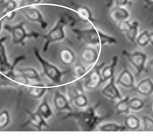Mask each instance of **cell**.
<instances>
[{
  "mask_svg": "<svg viewBox=\"0 0 153 137\" xmlns=\"http://www.w3.org/2000/svg\"><path fill=\"white\" fill-rule=\"evenodd\" d=\"M69 94L70 98L74 105L78 108H85L88 106V98L84 94L82 88L78 86H72L69 88Z\"/></svg>",
  "mask_w": 153,
  "mask_h": 137,
  "instance_id": "cell-10",
  "label": "cell"
},
{
  "mask_svg": "<svg viewBox=\"0 0 153 137\" xmlns=\"http://www.w3.org/2000/svg\"><path fill=\"white\" fill-rule=\"evenodd\" d=\"M114 0H106V7L107 8H111L113 4Z\"/></svg>",
  "mask_w": 153,
  "mask_h": 137,
  "instance_id": "cell-38",
  "label": "cell"
},
{
  "mask_svg": "<svg viewBox=\"0 0 153 137\" xmlns=\"http://www.w3.org/2000/svg\"><path fill=\"white\" fill-rule=\"evenodd\" d=\"M138 28H139V23L138 21H133L131 22V28L129 31L125 32L126 37L127 40L131 43L132 44H136V40L138 35Z\"/></svg>",
  "mask_w": 153,
  "mask_h": 137,
  "instance_id": "cell-27",
  "label": "cell"
},
{
  "mask_svg": "<svg viewBox=\"0 0 153 137\" xmlns=\"http://www.w3.org/2000/svg\"><path fill=\"white\" fill-rule=\"evenodd\" d=\"M111 20L115 22H119L126 20L129 18L130 13L125 8L122 7H115L111 9L109 13Z\"/></svg>",
  "mask_w": 153,
  "mask_h": 137,
  "instance_id": "cell-21",
  "label": "cell"
},
{
  "mask_svg": "<svg viewBox=\"0 0 153 137\" xmlns=\"http://www.w3.org/2000/svg\"><path fill=\"white\" fill-rule=\"evenodd\" d=\"M125 126L127 130L136 131L140 128V121L137 116L129 115L126 116L125 118Z\"/></svg>",
  "mask_w": 153,
  "mask_h": 137,
  "instance_id": "cell-26",
  "label": "cell"
},
{
  "mask_svg": "<svg viewBox=\"0 0 153 137\" xmlns=\"http://www.w3.org/2000/svg\"><path fill=\"white\" fill-rule=\"evenodd\" d=\"M151 110H152V113H153V101H152V105H151Z\"/></svg>",
  "mask_w": 153,
  "mask_h": 137,
  "instance_id": "cell-42",
  "label": "cell"
},
{
  "mask_svg": "<svg viewBox=\"0 0 153 137\" xmlns=\"http://www.w3.org/2000/svg\"><path fill=\"white\" fill-rule=\"evenodd\" d=\"M25 22H20L19 23L10 25L5 24L3 25V29L11 34L12 41L15 45H25L27 39H37L40 38V33L35 32H28L25 28Z\"/></svg>",
  "mask_w": 153,
  "mask_h": 137,
  "instance_id": "cell-5",
  "label": "cell"
},
{
  "mask_svg": "<svg viewBox=\"0 0 153 137\" xmlns=\"http://www.w3.org/2000/svg\"><path fill=\"white\" fill-rule=\"evenodd\" d=\"M59 58L64 65L70 66L76 61V54L69 48H63L59 51Z\"/></svg>",
  "mask_w": 153,
  "mask_h": 137,
  "instance_id": "cell-22",
  "label": "cell"
},
{
  "mask_svg": "<svg viewBox=\"0 0 153 137\" xmlns=\"http://www.w3.org/2000/svg\"><path fill=\"white\" fill-rule=\"evenodd\" d=\"M15 67V70L18 74H21L25 78L30 81H34L36 83H40L41 81V76L36 68L32 66H23V67L17 68Z\"/></svg>",
  "mask_w": 153,
  "mask_h": 137,
  "instance_id": "cell-16",
  "label": "cell"
},
{
  "mask_svg": "<svg viewBox=\"0 0 153 137\" xmlns=\"http://www.w3.org/2000/svg\"><path fill=\"white\" fill-rule=\"evenodd\" d=\"M33 53L36 59L38 60L39 63L41 64L43 74L46 76L48 79L51 80L53 84L60 85L62 81L63 76L67 73V71H62L55 64L44 59L36 48H33Z\"/></svg>",
  "mask_w": 153,
  "mask_h": 137,
  "instance_id": "cell-4",
  "label": "cell"
},
{
  "mask_svg": "<svg viewBox=\"0 0 153 137\" xmlns=\"http://www.w3.org/2000/svg\"><path fill=\"white\" fill-rule=\"evenodd\" d=\"M76 23V20L70 16L62 15L59 18L55 23V26L47 33L46 34H40V38L44 39L45 42L43 45V53H46L52 43L60 42L65 40L66 38L65 26L70 25L74 26Z\"/></svg>",
  "mask_w": 153,
  "mask_h": 137,
  "instance_id": "cell-3",
  "label": "cell"
},
{
  "mask_svg": "<svg viewBox=\"0 0 153 137\" xmlns=\"http://www.w3.org/2000/svg\"><path fill=\"white\" fill-rule=\"evenodd\" d=\"M101 94L107 99H110L111 101H116L123 99V97L120 92L115 83V77L113 76L109 80L108 83H107L104 88L101 90Z\"/></svg>",
  "mask_w": 153,
  "mask_h": 137,
  "instance_id": "cell-12",
  "label": "cell"
},
{
  "mask_svg": "<svg viewBox=\"0 0 153 137\" xmlns=\"http://www.w3.org/2000/svg\"><path fill=\"white\" fill-rule=\"evenodd\" d=\"M4 20V19L2 16H1V17L0 18V32H1V31L3 28V21Z\"/></svg>",
  "mask_w": 153,
  "mask_h": 137,
  "instance_id": "cell-41",
  "label": "cell"
},
{
  "mask_svg": "<svg viewBox=\"0 0 153 137\" xmlns=\"http://www.w3.org/2000/svg\"><path fill=\"white\" fill-rule=\"evenodd\" d=\"M25 112L27 115V119L22 124V127L30 125L38 131H42L45 128L49 127L45 120L37 111L33 112L25 109Z\"/></svg>",
  "mask_w": 153,
  "mask_h": 137,
  "instance_id": "cell-9",
  "label": "cell"
},
{
  "mask_svg": "<svg viewBox=\"0 0 153 137\" xmlns=\"http://www.w3.org/2000/svg\"><path fill=\"white\" fill-rule=\"evenodd\" d=\"M149 42L153 46V32H149Z\"/></svg>",
  "mask_w": 153,
  "mask_h": 137,
  "instance_id": "cell-39",
  "label": "cell"
},
{
  "mask_svg": "<svg viewBox=\"0 0 153 137\" xmlns=\"http://www.w3.org/2000/svg\"><path fill=\"white\" fill-rule=\"evenodd\" d=\"M73 9L77 14L78 19L80 21L84 22H89L93 25V23L97 22L95 19L92 11L90 8H88L87 6L82 4H78L71 3Z\"/></svg>",
  "mask_w": 153,
  "mask_h": 137,
  "instance_id": "cell-11",
  "label": "cell"
},
{
  "mask_svg": "<svg viewBox=\"0 0 153 137\" xmlns=\"http://www.w3.org/2000/svg\"><path fill=\"white\" fill-rule=\"evenodd\" d=\"M117 30L120 32H127L129 31L131 28V22L128 21L127 20H123L117 23Z\"/></svg>",
  "mask_w": 153,
  "mask_h": 137,
  "instance_id": "cell-34",
  "label": "cell"
},
{
  "mask_svg": "<svg viewBox=\"0 0 153 137\" xmlns=\"http://www.w3.org/2000/svg\"><path fill=\"white\" fill-rule=\"evenodd\" d=\"M127 129L125 126L119 125L116 123H105L99 127V131L102 132H125Z\"/></svg>",
  "mask_w": 153,
  "mask_h": 137,
  "instance_id": "cell-24",
  "label": "cell"
},
{
  "mask_svg": "<svg viewBox=\"0 0 153 137\" xmlns=\"http://www.w3.org/2000/svg\"><path fill=\"white\" fill-rule=\"evenodd\" d=\"M151 65H152V69H153V59L151 60Z\"/></svg>",
  "mask_w": 153,
  "mask_h": 137,
  "instance_id": "cell-43",
  "label": "cell"
},
{
  "mask_svg": "<svg viewBox=\"0 0 153 137\" xmlns=\"http://www.w3.org/2000/svg\"><path fill=\"white\" fill-rule=\"evenodd\" d=\"M115 83L125 88L135 89L134 76L127 68L123 69V71L121 72L118 77H117Z\"/></svg>",
  "mask_w": 153,
  "mask_h": 137,
  "instance_id": "cell-18",
  "label": "cell"
},
{
  "mask_svg": "<svg viewBox=\"0 0 153 137\" xmlns=\"http://www.w3.org/2000/svg\"><path fill=\"white\" fill-rule=\"evenodd\" d=\"M129 0H114V2L117 7H124L128 4Z\"/></svg>",
  "mask_w": 153,
  "mask_h": 137,
  "instance_id": "cell-36",
  "label": "cell"
},
{
  "mask_svg": "<svg viewBox=\"0 0 153 137\" xmlns=\"http://www.w3.org/2000/svg\"><path fill=\"white\" fill-rule=\"evenodd\" d=\"M16 13H17V11L5 12V13H3L2 17L6 20H12L16 17Z\"/></svg>",
  "mask_w": 153,
  "mask_h": 137,
  "instance_id": "cell-35",
  "label": "cell"
},
{
  "mask_svg": "<svg viewBox=\"0 0 153 137\" xmlns=\"http://www.w3.org/2000/svg\"><path fill=\"white\" fill-rule=\"evenodd\" d=\"M136 43L138 46L143 48L148 45L149 42V32L147 30L143 31L140 34L138 35L136 40Z\"/></svg>",
  "mask_w": 153,
  "mask_h": 137,
  "instance_id": "cell-30",
  "label": "cell"
},
{
  "mask_svg": "<svg viewBox=\"0 0 153 137\" xmlns=\"http://www.w3.org/2000/svg\"><path fill=\"white\" fill-rule=\"evenodd\" d=\"M36 111L44 118L45 120H49L50 118L53 115V110L50 106L48 101L47 97H44L41 102L39 103L38 108H37Z\"/></svg>",
  "mask_w": 153,
  "mask_h": 137,
  "instance_id": "cell-23",
  "label": "cell"
},
{
  "mask_svg": "<svg viewBox=\"0 0 153 137\" xmlns=\"http://www.w3.org/2000/svg\"><path fill=\"white\" fill-rule=\"evenodd\" d=\"M11 122V116L7 109L0 111V130L7 127Z\"/></svg>",
  "mask_w": 153,
  "mask_h": 137,
  "instance_id": "cell-28",
  "label": "cell"
},
{
  "mask_svg": "<svg viewBox=\"0 0 153 137\" xmlns=\"http://www.w3.org/2000/svg\"><path fill=\"white\" fill-rule=\"evenodd\" d=\"M72 32L77 37L78 40L87 45H104L116 44L117 41L115 37L106 34L92 25V28L87 29H72Z\"/></svg>",
  "mask_w": 153,
  "mask_h": 137,
  "instance_id": "cell-2",
  "label": "cell"
},
{
  "mask_svg": "<svg viewBox=\"0 0 153 137\" xmlns=\"http://www.w3.org/2000/svg\"><path fill=\"white\" fill-rule=\"evenodd\" d=\"M99 57V52L90 45L85 47L80 53V58L85 64L94 66Z\"/></svg>",
  "mask_w": 153,
  "mask_h": 137,
  "instance_id": "cell-13",
  "label": "cell"
},
{
  "mask_svg": "<svg viewBox=\"0 0 153 137\" xmlns=\"http://www.w3.org/2000/svg\"><path fill=\"white\" fill-rule=\"evenodd\" d=\"M129 96L125 98L120 99L118 102L115 105V110L117 115H123V114H128L129 113Z\"/></svg>",
  "mask_w": 153,
  "mask_h": 137,
  "instance_id": "cell-25",
  "label": "cell"
},
{
  "mask_svg": "<svg viewBox=\"0 0 153 137\" xmlns=\"http://www.w3.org/2000/svg\"><path fill=\"white\" fill-rule=\"evenodd\" d=\"M0 1H7V0H0Z\"/></svg>",
  "mask_w": 153,
  "mask_h": 137,
  "instance_id": "cell-44",
  "label": "cell"
},
{
  "mask_svg": "<svg viewBox=\"0 0 153 137\" xmlns=\"http://www.w3.org/2000/svg\"><path fill=\"white\" fill-rule=\"evenodd\" d=\"M143 130L146 132H153V119L147 115L143 116L142 118Z\"/></svg>",
  "mask_w": 153,
  "mask_h": 137,
  "instance_id": "cell-33",
  "label": "cell"
},
{
  "mask_svg": "<svg viewBox=\"0 0 153 137\" xmlns=\"http://www.w3.org/2000/svg\"><path fill=\"white\" fill-rule=\"evenodd\" d=\"M53 104L55 109L59 112L67 111L69 113L72 111L69 99L59 90H55L53 97Z\"/></svg>",
  "mask_w": 153,
  "mask_h": 137,
  "instance_id": "cell-15",
  "label": "cell"
},
{
  "mask_svg": "<svg viewBox=\"0 0 153 137\" xmlns=\"http://www.w3.org/2000/svg\"><path fill=\"white\" fill-rule=\"evenodd\" d=\"M135 90L138 94L142 96L148 97L153 93V82L149 78L143 79L138 83L135 88Z\"/></svg>",
  "mask_w": 153,
  "mask_h": 137,
  "instance_id": "cell-20",
  "label": "cell"
},
{
  "mask_svg": "<svg viewBox=\"0 0 153 137\" xmlns=\"http://www.w3.org/2000/svg\"><path fill=\"white\" fill-rule=\"evenodd\" d=\"M8 36H2L0 38V71L4 73L11 69L13 63H10L8 58L7 48L4 44Z\"/></svg>",
  "mask_w": 153,
  "mask_h": 137,
  "instance_id": "cell-14",
  "label": "cell"
},
{
  "mask_svg": "<svg viewBox=\"0 0 153 137\" xmlns=\"http://www.w3.org/2000/svg\"><path fill=\"white\" fill-rule=\"evenodd\" d=\"M6 1H0V13H4L5 11Z\"/></svg>",
  "mask_w": 153,
  "mask_h": 137,
  "instance_id": "cell-37",
  "label": "cell"
},
{
  "mask_svg": "<svg viewBox=\"0 0 153 137\" xmlns=\"http://www.w3.org/2000/svg\"><path fill=\"white\" fill-rule=\"evenodd\" d=\"M104 66V64H101L99 66H93L92 68L88 74L85 81L84 83V88L86 90H95L104 83L101 76V68Z\"/></svg>",
  "mask_w": 153,
  "mask_h": 137,
  "instance_id": "cell-8",
  "label": "cell"
},
{
  "mask_svg": "<svg viewBox=\"0 0 153 137\" xmlns=\"http://www.w3.org/2000/svg\"><path fill=\"white\" fill-rule=\"evenodd\" d=\"M99 105L100 103H97L92 106L88 107L85 111L75 113L72 111L69 112L65 115V119H74L80 130L84 132H92L108 116V115H99L97 109L99 107Z\"/></svg>",
  "mask_w": 153,
  "mask_h": 137,
  "instance_id": "cell-1",
  "label": "cell"
},
{
  "mask_svg": "<svg viewBox=\"0 0 153 137\" xmlns=\"http://www.w3.org/2000/svg\"><path fill=\"white\" fill-rule=\"evenodd\" d=\"M26 87L28 95L34 99H40L42 98L50 89L49 87L45 86L40 83H36L34 85L29 84Z\"/></svg>",
  "mask_w": 153,
  "mask_h": 137,
  "instance_id": "cell-17",
  "label": "cell"
},
{
  "mask_svg": "<svg viewBox=\"0 0 153 137\" xmlns=\"http://www.w3.org/2000/svg\"><path fill=\"white\" fill-rule=\"evenodd\" d=\"M145 106H146V102L141 99L134 97L129 99V108L130 110H132V111H140L142 109H143Z\"/></svg>",
  "mask_w": 153,
  "mask_h": 137,
  "instance_id": "cell-29",
  "label": "cell"
},
{
  "mask_svg": "<svg viewBox=\"0 0 153 137\" xmlns=\"http://www.w3.org/2000/svg\"><path fill=\"white\" fill-rule=\"evenodd\" d=\"M147 5L153 6V0H143Z\"/></svg>",
  "mask_w": 153,
  "mask_h": 137,
  "instance_id": "cell-40",
  "label": "cell"
},
{
  "mask_svg": "<svg viewBox=\"0 0 153 137\" xmlns=\"http://www.w3.org/2000/svg\"><path fill=\"white\" fill-rule=\"evenodd\" d=\"M74 74L76 80L80 79L83 77L87 73V69L85 66L81 64H77L74 67Z\"/></svg>",
  "mask_w": 153,
  "mask_h": 137,
  "instance_id": "cell-31",
  "label": "cell"
},
{
  "mask_svg": "<svg viewBox=\"0 0 153 137\" xmlns=\"http://www.w3.org/2000/svg\"><path fill=\"white\" fill-rule=\"evenodd\" d=\"M19 10L28 21L39 25L42 30H45L48 28V23L44 19L40 10L36 7L32 5H25L20 7Z\"/></svg>",
  "mask_w": 153,
  "mask_h": 137,
  "instance_id": "cell-6",
  "label": "cell"
},
{
  "mask_svg": "<svg viewBox=\"0 0 153 137\" xmlns=\"http://www.w3.org/2000/svg\"><path fill=\"white\" fill-rule=\"evenodd\" d=\"M19 9V2L18 0H7L5 3V12L15 11Z\"/></svg>",
  "mask_w": 153,
  "mask_h": 137,
  "instance_id": "cell-32",
  "label": "cell"
},
{
  "mask_svg": "<svg viewBox=\"0 0 153 137\" xmlns=\"http://www.w3.org/2000/svg\"><path fill=\"white\" fill-rule=\"evenodd\" d=\"M122 53L136 69V76H138L140 74L146 71L147 61V55L146 53L140 51L130 53L126 50H123Z\"/></svg>",
  "mask_w": 153,
  "mask_h": 137,
  "instance_id": "cell-7",
  "label": "cell"
},
{
  "mask_svg": "<svg viewBox=\"0 0 153 137\" xmlns=\"http://www.w3.org/2000/svg\"><path fill=\"white\" fill-rule=\"evenodd\" d=\"M118 56L115 55L113 56L112 60L110 64L104 66L101 68V76H102L104 82H106L107 80H109L111 78L114 76V72L116 68L117 62H118Z\"/></svg>",
  "mask_w": 153,
  "mask_h": 137,
  "instance_id": "cell-19",
  "label": "cell"
}]
</instances>
